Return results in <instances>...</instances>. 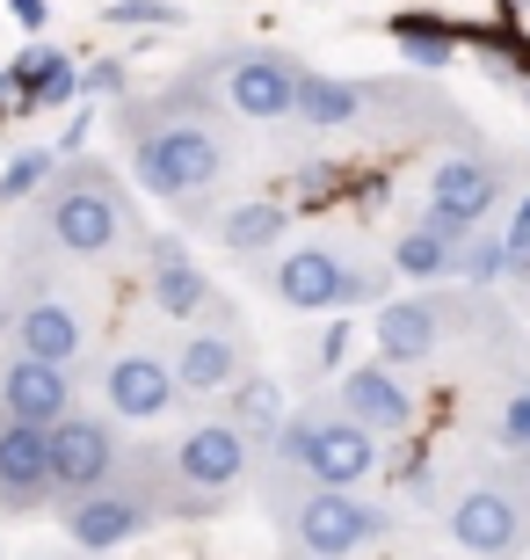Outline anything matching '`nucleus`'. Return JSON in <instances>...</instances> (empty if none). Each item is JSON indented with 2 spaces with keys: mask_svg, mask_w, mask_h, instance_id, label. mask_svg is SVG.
<instances>
[{
  "mask_svg": "<svg viewBox=\"0 0 530 560\" xmlns=\"http://www.w3.org/2000/svg\"><path fill=\"white\" fill-rule=\"evenodd\" d=\"M269 291L298 313H320V306H349V299H364L370 277L349 270L334 248H291L276 270H269Z\"/></svg>",
  "mask_w": 530,
  "mask_h": 560,
  "instance_id": "obj_10",
  "label": "nucleus"
},
{
  "mask_svg": "<svg viewBox=\"0 0 530 560\" xmlns=\"http://www.w3.org/2000/svg\"><path fill=\"white\" fill-rule=\"evenodd\" d=\"M66 416H73V378H66V364H37V357H8L0 364V422L59 430Z\"/></svg>",
  "mask_w": 530,
  "mask_h": 560,
  "instance_id": "obj_12",
  "label": "nucleus"
},
{
  "mask_svg": "<svg viewBox=\"0 0 530 560\" xmlns=\"http://www.w3.org/2000/svg\"><path fill=\"white\" fill-rule=\"evenodd\" d=\"M370 342H378V364H422V357H436V342H444V320H436V306L428 299H386L378 306V320H370Z\"/></svg>",
  "mask_w": 530,
  "mask_h": 560,
  "instance_id": "obj_17",
  "label": "nucleus"
},
{
  "mask_svg": "<svg viewBox=\"0 0 530 560\" xmlns=\"http://www.w3.org/2000/svg\"><path fill=\"white\" fill-rule=\"evenodd\" d=\"M81 88H87V95H123V59H95V66H81Z\"/></svg>",
  "mask_w": 530,
  "mask_h": 560,
  "instance_id": "obj_32",
  "label": "nucleus"
},
{
  "mask_svg": "<svg viewBox=\"0 0 530 560\" xmlns=\"http://www.w3.org/2000/svg\"><path fill=\"white\" fill-rule=\"evenodd\" d=\"M284 532L298 553H320V560H349L364 546L386 539V510H370L364 495L349 488H306V495L284 510Z\"/></svg>",
  "mask_w": 530,
  "mask_h": 560,
  "instance_id": "obj_3",
  "label": "nucleus"
},
{
  "mask_svg": "<svg viewBox=\"0 0 530 560\" xmlns=\"http://www.w3.org/2000/svg\"><path fill=\"white\" fill-rule=\"evenodd\" d=\"M523 8H530V0H502V15H523Z\"/></svg>",
  "mask_w": 530,
  "mask_h": 560,
  "instance_id": "obj_35",
  "label": "nucleus"
},
{
  "mask_svg": "<svg viewBox=\"0 0 530 560\" xmlns=\"http://www.w3.org/2000/svg\"><path fill=\"white\" fill-rule=\"evenodd\" d=\"M225 422H233L247 444H269V452H276V444H284V430H291L298 416H291V400H284V386H276V378L247 372L240 386L225 394Z\"/></svg>",
  "mask_w": 530,
  "mask_h": 560,
  "instance_id": "obj_18",
  "label": "nucleus"
},
{
  "mask_svg": "<svg viewBox=\"0 0 530 560\" xmlns=\"http://www.w3.org/2000/svg\"><path fill=\"white\" fill-rule=\"evenodd\" d=\"M502 241H509V270L530 277V197L516 205V219H509V233H502Z\"/></svg>",
  "mask_w": 530,
  "mask_h": 560,
  "instance_id": "obj_31",
  "label": "nucleus"
},
{
  "mask_svg": "<svg viewBox=\"0 0 530 560\" xmlns=\"http://www.w3.org/2000/svg\"><path fill=\"white\" fill-rule=\"evenodd\" d=\"M502 270H509V241H502V233H472L466 248H458V277H466L472 291H487Z\"/></svg>",
  "mask_w": 530,
  "mask_h": 560,
  "instance_id": "obj_27",
  "label": "nucleus"
},
{
  "mask_svg": "<svg viewBox=\"0 0 530 560\" xmlns=\"http://www.w3.org/2000/svg\"><path fill=\"white\" fill-rule=\"evenodd\" d=\"M247 466H255V444H247L233 422H197V430H182V444H175V458H167V474L189 488V502L197 510H219L233 488L247 480Z\"/></svg>",
  "mask_w": 530,
  "mask_h": 560,
  "instance_id": "obj_5",
  "label": "nucleus"
},
{
  "mask_svg": "<svg viewBox=\"0 0 530 560\" xmlns=\"http://www.w3.org/2000/svg\"><path fill=\"white\" fill-rule=\"evenodd\" d=\"M523 103H530V88H523Z\"/></svg>",
  "mask_w": 530,
  "mask_h": 560,
  "instance_id": "obj_37",
  "label": "nucleus"
},
{
  "mask_svg": "<svg viewBox=\"0 0 530 560\" xmlns=\"http://www.w3.org/2000/svg\"><path fill=\"white\" fill-rule=\"evenodd\" d=\"M276 452H284L313 488H349V495H356V480L378 474V436L356 430L349 416H298Z\"/></svg>",
  "mask_w": 530,
  "mask_h": 560,
  "instance_id": "obj_2",
  "label": "nucleus"
},
{
  "mask_svg": "<svg viewBox=\"0 0 530 560\" xmlns=\"http://www.w3.org/2000/svg\"><path fill=\"white\" fill-rule=\"evenodd\" d=\"M103 15L123 30H161V22H175V0H109Z\"/></svg>",
  "mask_w": 530,
  "mask_h": 560,
  "instance_id": "obj_29",
  "label": "nucleus"
},
{
  "mask_svg": "<svg viewBox=\"0 0 530 560\" xmlns=\"http://www.w3.org/2000/svg\"><path fill=\"white\" fill-rule=\"evenodd\" d=\"M298 117L320 131H342L364 117V88L356 81H334V73H306V88H298Z\"/></svg>",
  "mask_w": 530,
  "mask_h": 560,
  "instance_id": "obj_24",
  "label": "nucleus"
},
{
  "mask_svg": "<svg viewBox=\"0 0 530 560\" xmlns=\"http://www.w3.org/2000/svg\"><path fill=\"white\" fill-rule=\"evenodd\" d=\"M450 539L466 546L472 560H516L530 546V502L502 480H480L450 502Z\"/></svg>",
  "mask_w": 530,
  "mask_h": 560,
  "instance_id": "obj_6",
  "label": "nucleus"
},
{
  "mask_svg": "<svg viewBox=\"0 0 530 560\" xmlns=\"http://www.w3.org/2000/svg\"><path fill=\"white\" fill-rule=\"evenodd\" d=\"M44 233H51V248L81 255V262L117 255V241L131 233V211H123L109 167H66L51 183V205H44Z\"/></svg>",
  "mask_w": 530,
  "mask_h": 560,
  "instance_id": "obj_1",
  "label": "nucleus"
},
{
  "mask_svg": "<svg viewBox=\"0 0 530 560\" xmlns=\"http://www.w3.org/2000/svg\"><path fill=\"white\" fill-rule=\"evenodd\" d=\"M117 480V430L103 416H66L51 430V495L81 502Z\"/></svg>",
  "mask_w": 530,
  "mask_h": 560,
  "instance_id": "obj_7",
  "label": "nucleus"
},
{
  "mask_svg": "<svg viewBox=\"0 0 530 560\" xmlns=\"http://www.w3.org/2000/svg\"><path fill=\"white\" fill-rule=\"evenodd\" d=\"M392 44H400V59L414 66H450L458 59V44H466V30L450 15H422V8H408V15H392Z\"/></svg>",
  "mask_w": 530,
  "mask_h": 560,
  "instance_id": "obj_21",
  "label": "nucleus"
},
{
  "mask_svg": "<svg viewBox=\"0 0 530 560\" xmlns=\"http://www.w3.org/2000/svg\"><path fill=\"white\" fill-rule=\"evenodd\" d=\"M145 524H153V495L145 488H123V480H109V488H95V495L66 502V539L81 546V553H109V546L139 539Z\"/></svg>",
  "mask_w": 530,
  "mask_h": 560,
  "instance_id": "obj_11",
  "label": "nucleus"
},
{
  "mask_svg": "<svg viewBox=\"0 0 530 560\" xmlns=\"http://www.w3.org/2000/svg\"><path fill=\"white\" fill-rule=\"evenodd\" d=\"M502 205V167L480 161V153H450L428 175V219L450 233V241H472V226Z\"/></svg>",
  "mask_w": 530,
  "mask_h": 560,
  "instance_id": "obj_8",
  "label": "nucleus"
},
{
  "mask_svg": "<svg viewBox=\"0 0 530 560\" xmlns=\"http://www.w3.org/2000/svg\"><path fill=\"white\" fill-rule=\"evenodd\" d=\"M342 357H349V328L334 320V328H327V342H320V364H342Z\"/></svg>",
  "mask_w": 530,
  "mask_h": 560,
  "instance_id": "obj_34",
  "label": "nucleus"
},
{
  "mask_svg": "<svg viewBox=\"0 0 530 560\" xmlns=\"http://www.w3.org/2000/svg\"><path fill=\"white\" fill-rule=\"evenodd\" d=\"M458 248H466V241H450L436 219H422V226H408L392 241V270L400 277H450L458 270Z\"/></svg>",
  "mask_w": 530,
  "mask_h": 560,
  "instance_id": "obj_22",
  "label": "nucleus"
},
{
  "mask_svg": "<svg viewBox=\"0 0 530 560\" xmlns=\"http://www.w3.org/2000/svg\"><path fill=\"white\" fill-rule=\"evenodd\" d=\"M175 378H182V394H233L247 378V350L233 335H189L175 350Z\"/></svg>",
  "mask_w": 530,
  "mask_h": 560,
  "instance_id": "obj_19",
  "label": "nucleus"
},
{
  "mask_svg": "<svg viewBox=\"0 0 530 560\" xmlns=\"http://www.w3.org/2000/svg\"><path fill=\"white\" fill-rule=\"evenodd\" d=\"M81 350H87V328H81V313L66 306V299L37 291V299L15 313V357H37V364H73Z\"/></svg>",
  "mask_w": 530,
  "mask_h": 560,
  "instance_id": "obj_16",
  "label": "nucleus"
},
{
  "mask_svg": "<svg viewBox=\"0 0 530 560\" xmlns=\"http://www.w3.org/2000/svg\"><path fill=\"white\" fill-rule=\"evenodd\" d=\"M334 416H349L370 436H408L414 430V394L400 386L392 364H356V372H342V386H334Z\"/></svg>",
  "mask_w": 530,
  "mask_h": 560,
  "instance_id": "obj_13",
  "label": "nucleus"
},
{
  "mask_svg": "<svg viewBox=\"0 0 530 560\" xmlns=\"http://www.w3.org/2000/svg\"><path fill=\"white\" fill-rule=\"evenodd\" d=\"M131 175H139L153 197H197L225 175V145L211 139L204 125H161V131H139L131 145Z\"/></svg>",
  "mask_w": 530,
  "mask_h": 560,
  "instance_id": "obj_4",
  "label": "nucleus"
},
{
  "mask_svg": "<svg viewBox=\"0 0 530 560\" xmlns=\"http://www.w3.org/2000/svg\"><path fill=\"white\" fill-rule=\"evenodd\" d=\"M298 88H306V66L291 51H240L225 66V103L255 117V125H276V117H298Z\"/></svg>",
  "mask_w": 530,
  "mask_h": 560,
  "instance_id": "obj_9",
  "label": "nucleus"
},
{
  "mask_svg": "<svg viewBox=\"0 0 530 560\" xmlns=\"http://www.w3.org/2000/svg\"><path fill=\"white\" fill-rule=\"evenodd\" d=\"M15 117H37V95L15 66H0V125H15Z\"/></svg>",
  "mask_w": 530,
  "mask_h": 560,
  "instance_id": "obj_30",
  "label": "nucleus"
},
{
  "mask_svg": "<svg viewBox=\"0 0 530 560\" xmlns=\"http://www.w3.org/2000/svg\"><path fill=\"white\" fill-rule=\"evenodd\" d=\"M276 560H320V553H298V546H291V553H276Z\"/></svg>",
  "mask_w": 530,
  "mask_h": 560,
  "instance_id": "obj_36",
  "label": "nucleus"
},
{
  "mask_svg": "<svg viewBox=\"0 0 530 560\" xmlns=\"http://www.w3.org/2000/svg\"><path fill=\"white\" fill-rule=\"evenodd\" d=\"M109 408H117L123 422H161L175 400H182V378H175V364H161L153 350H123L117 364H109L103 378Z\"/></svg>",
  "mask_w": 530,
  "mask_h": 560,
  "instance_id": "obj_14",
  "label": "nucleus"
},
{
  "mask_svg": "<svg viewBox=\"0 0 530 560\" xmlns=\"http://www.w3.org/2000/svg\"><path fill=\"white\" fill-rule=\"evenodd\" d=\"M153 306H161L167 320H189V313L211 306V277L197 270L175 241H153Z\"/></svg>",
  "mask_w": 530,
  "mask_h": 560,
  "instance_id": "obj_20",
  "label": "nucleus"
},
{
  "mask_svg": "<svg viewBox=\"0 0 530 560\" xmlns=\"http://www.w3.org/2000/svg\"><path fill=\"white\" fill-rule=\"evenodd\" d=\"M8 8H15L22 30H44V15H51V0H8Z\"/></svg>",
  "mask_w": 530,
  "mask_h": 560,
  "instance_id": "obj_33",
  "label": "nucleus"
},
{
  "mask_svg": "<svg viewBox=\"0 0 530 560\" xmlns=\"http://www.w3.org/2000/svg\"><path fill=\"white\" fill-rule=\"evenodd\" d=\"M44 495H51V430L0 422V502L8 510H37Z\"/></svg>",
  "mask_w": 530,
  "mask_h": 560,
  "instance_id": "obj_15",
  "label": "nucleus"
},
{
  "mask_svg": "<svg viewBox=\"0 0 530 560\" xmlns=\"http://www.w3.org/2000/svg\"><path fill=\"white\" fill-rule=\"evenodd\" d=\"M15 73L30 81V95H37V109H66L73 95H81V66L66 59L59 44H37V51H22Z\"/></svg>",
  "mask_w": 530,
  "mask_h": 560,
  "instance_id": "obj_23",
  "label": "nucleus"
},
{
  "mask_svg": "<svg viewBox=\"0 0 530 560\" xmlns=\"http://www.w3.org/2000/svg\"><path fill=\"white\" fill-rule=\"evenodd\" d=\"M51 175H59V145H22L15 161L0 167V205H22V197H37Z\"/></svg>",
  "mask_w": 530,
  "mask_h": 560,
  "instance_id": "obj_26",
  "label": "nucleus"
},
{
  "mask_svg": "<svg viewBox=\"0 0 530 560\" xmlns=\"http://www.w3.org/2000/svg\"><path fill=\"white\" fill-rule=\"evenodd\" d=\"M276 233H291V211L276 205V197H262V205H233L219 219V241H225V248H240V255L276 248Z\"/></svg>",
  "mask_w": 530,
  "mask_h": 560,
  "instance_id": "obj_25",
  "label": "nucleus"
},
{
  "mask_svg": "<svg viewBox=\"0 0 530 560\" xmlns=\"http://www.w3.org/2000/svg\"><path fill=\"white\" fill-rule=\"evenodd\" d=\"M494 444L516 458H530V386H516L502 408H494Z\"/></svg>",
  "mask_w": 530,
  "mask_h": 560,
  "instance_id": "obj_28",
  "label": "nucleus"
}]
</instances>
